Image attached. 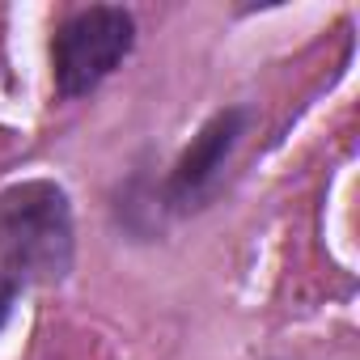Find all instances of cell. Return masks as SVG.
<instances>
[{
    "instance_id": "6da1fadb",
    "label": "cell",
    "mask_w": 360,
    "mask_h": 360,
    "mask_svg": "<svg viewBox=\"0 0 360 360\" xmlns=\"http://www.w3.org/2000/svg\"><path fill=\"white\" fill-rule=\"evenodd\" d=\"M77 263L72 200L56 178H22L0 191V280L18 288L64 284Z\"/></svg>"
},
{
    "instance_id": "7a4b0ae2",
    "label": "cell",
    "mask_w": 360,
    "mask_h": 360,
    "mask_svg": "<svg viewBox=\"0 0 360 360\" xmlns=\"http://www.w3.org/2000/svg\"><path fill=\"white\" fill-rule=\"evenodd\" d=\"M136 51V18L123 5L72 9L51 34V85L56 98H89Z\"/></svg>"
},
{
    "instance_id": "3957f363",
    "label": "cell",
    "mask_w": 360,
    "mask_h": 360,
    "mask_svg": "<svg viewBox=\"0 0 360 360\" xmlns=\"http://www.w3.org/2000/svg\"><path fill=\"white\" fill-rule=\"evenodd\" d=\"M250 123H255V110L246 102L221 106L200 123V131L187 140V148L174 157V165L161 178L165 217H195V212L212 208V200L221 195V183H225V169H229L238 144L246 140Z\"/></svg>"
},
{
    "instance_id": "277c9868",
    "label": "cell",
    "mask_w": 360,
    "mask_h": 360,
    "mask_svg": "<svg viewBox=\"0 0 360 360\" xmlns=\"http://www.w3.org/2000/svg\"><path fill=\"white\" fill-rule=\"evenodd\" d=\"M110 217L119 225V233H127L131 242H153L161 233L165 208H161V183H153L148 169H131L110 195Z\"/></svg>"
},
{
    "instance_id": "5b68a950",
    "label": "cell",
    "mask_w": 360,
    "mask_h": 360,
    "mask_svg": "<svg viewBox=\"0 0 360 360\" xmlns=\"http://www.w3.org/2000/svg\"><path fill=\"white\" fill-rule=\"evenodd\" d=\"M18 297H22V288H18V284L0 280V330H5V322L13 318V305H18Z\"/></svg>"
}]
</instances>
